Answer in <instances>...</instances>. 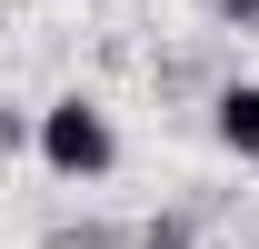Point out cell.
I'll return each instance as SVG.
<instances>
[{"mask_svg": "<svg viewBox=\"0 0 259 249\" xmlns=\"http://www.w3.org/2000/svg\"><path fill=\"white\" fill-rule=\"evenodd\" d=\"M30 150L50 159V180H110V170H120V130H110V110H100V100H50V110H40L30 120Z\"/></svg>", "mask_w": 259, "mask_h": 249, "instance_id": "1", "label": "cell"}, {"mask_svg": "<svg viewBox=\"0 0 259 249\" xmlns=\"http://www.w3.org/2000/svg\"><path fill=\"white\" fill-rule=\"evenodd\" d=\"M209 130H220L229 159H259V80H229V90L209 100Z\"/></svg>", "mask_w": 259, "mask_h": 249, "instance_id": "2", "label": "cell"}, {"mask_svg": "<svg viewBox=\"0 0 259 249\" xmlns=\"http://www.w3.org/2000/svg\"><path fill=\"white\" fill-rule=\"evenodd\" d=\"M30 150V110H0V159H20Z\"/></svg>", "mask_w": 259, "mask_h": 249, "instance_id": "3", "label": "cell"}, {"mask_svg": "<svg viewBox=\"0 0 259 249\" xmlns=\"http://www.w3.org/2000/svg\"><path fill=\"white\" fill-rule=\"evenodd\" d=\"M140 249H190V219H150V229H140Z\"/></svg>", "mask_w": 259, "mask_h": 249, "instance_id": "4", "label": "cell"}, {"mask_svg": "<svg viewBox=\"0 0 259 249\" xmlns=\"http://www.w3.org/2000/svg\"><path fill=\"white\" fill-rule=\"evenodd\" d=\"M209 20H229V30H259V0H209Z\"/></svg>", "mask_w": 259, "mask_h": 249, "instance_id": "5", "label": "cell"}]
</instances>
